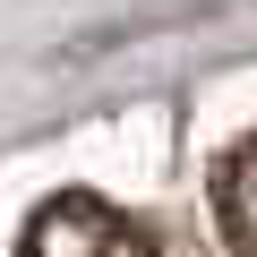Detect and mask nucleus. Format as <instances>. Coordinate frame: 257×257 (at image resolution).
<instances>
[{"mask_svg":"<svg viewBox=\"0 0 257 257\" xmlns=\"http://www.w3.org/2000/svg\"><path fill=\"white\" fill-rule=\"evenodd\" d=\"M18 257H155V240L128 223L120 206H103V197L69 189V197H52V206L26 223Z\"/></svg>","mask_w":257,"mask_h":257,"instance_id":"1","label":"nucleus"},{"mask_svg":"<svg viewBox=\"0 0 257 257\" xmlns=\"http://www.w3.org/2000/svg\"><path fill=\"white\" fill-rule=\"evenodd\" d=\"M214 223H223L231 257H257V138L214 163Z\"/></svg>","mask_w":257,"mask_h":257,"instance_id":"2","label":"nucleus"}]
</instances>
